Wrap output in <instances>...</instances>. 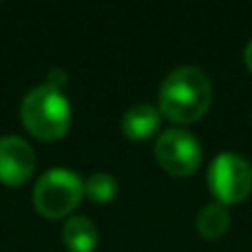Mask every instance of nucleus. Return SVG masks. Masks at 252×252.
Instances as JSON below:
<instances>
[{
    "mask_svg": "<svg viewBox=\"0 0 252 252\" xmlns=\"http://www.w3.org/2000/svg\"><path fill=\"white\" fill-rule=\"evenodd\" d=\"M213 104V82L199 66L170 71L159 87V113L173 124H192Z\"/></svg>",
    "mask_w": 252,
    "mask_h": 252,
    "instance_id": "obj_1",
    "label": "nucleus"
},
{
    "mask_svg": "<svg viewBox=\"0 0 252 252\" xmlns=\"http://www.w3.org/2000/svg\"><path fill=\"white\" fill-rule=\"evenodd\" d=\"M20 120L35 139L58 142L71 126L69 97L47 82L33 87L20 104Z\"/></svg>",
    "mask_w": 252,
    "mask_h": 252,
    "instance_id": "obj_2",
    "label": "nucleus"
},
{
    "mask_svg": "<svg viewBox=\"0 0 252 252\" xmlns=\"http://www.w3.org/2000/svg\"><path fill=\"white\" fill-rule=\"evenodd\" d=\"M84 197V182L69 168H51L33 186V208L44 219L69 217Z\"/></svg>",
    "mask_w": 252,
    "mask_h": 252,
    "instance_id": "obj_3",
    "label": "nucleus"
},
{
    "mask_svg": "<svg viewBox=\"0 0 252 252\" xmlns=\"http://www.w3.org/2000/svg\"><path fill=\"white\" fill-rule=\"evenodd\" d=\"M208 188L221 206L241 204L252 192V166L239 153H219L208 166Z\"/></svg>",
    "mask_w": 252,
    "mask_h": 252,
    "instance_id": "obj_4",
    "label": "nucleus"
},
{
    "mask_svg": "<svg viewBox=\"0 0 252 252\" xmlns=\"http://www.w3.org/2000/svg\"><path fill=\"white\" fill-rule=\"evenodd\" d=\"M199 139L184 128H168L155 142V159L173 177H190L201 166Z\"/></svg>",
    "mask_w": 252,
    "mask_h": 252,
    "instance_id": "obj_5",
    "label": "nucleus"
},
{
    "mask_svg": "<svg viewBox=\"0 0 252 252\" xmlns=\"http://www.w3.org/2000/svg\"><path fill=\"white\" fill-rule=\"evenodd\" d=\"M35 170V153L18 135L0 137V184L22 186Z\"/></svg>",
    "mask_w": 252,
    "mask_h": 252,
    "instance_id": "obj_6",
    "label": "nucleus"
},
{
    "mask_svg": "<svg viewBox=\"0 0 252 252\" xmlns=\"http://www.w3.org/2000/svg\"><path fill=\"white\" fill-rule=\"evenodd\" d=\"M161 113L151 104H135L130 106L122 118V133L130 142H146L159 130Z\"/></svg>",
    "mask_w": 252,
    "mask_h": 252,
    "instance_id": "obj_7",
    "label": "nucleus"
},
{
    "mask_svg": "<svg viewBox=\"0 0 252 252\" xmlns=\"http://www.w3.org/2000/svg\"><path fill=\"white\" fill-rule=\"evenodd\" d=\"M62 241L69 252H95L97 244H100V235L91 219L75 215V217L66 219L64 228H62Z\"/></svg>",
    "mask_w": 252,
    "mask_h": 252,
    "instance_id": "obj_8",
    "label": "nucleus"
},
{
    "mask_svg": "<svg viewBox=\"0 0 252 252\" xmlns=\"http://www.w3.org/2000/svg\"><path fill=\"white\" fill-rule=\"evenodd\" d=\"M197 232H199L204 239H219L228 232L230 228V215H228L226 206L221 204H208L199 210L197 215Z\"/></svg>",
    "mask_w": 252,
    "mask_h": 252,
    "instance_id": "obj_9",
    "label": "nucleus"
},
{
    "mask_svg": "<svg viewBox=\"0 0 252 252\" xmlns=\"http://www.w3.org/2000/svg\"><path fill=\"white\" fill-rule=\"evenodd\" d=\"M118 195V182L111 173H93L84 182V197L95 204H109Z\"/></svg>",
    "mask_w": 252,
    "mask_h": 252,
    "instance_id": "obj_10",
    "label": "nucleus"
},
{
    "mask_svg": "<svg viewBox=\"0 0 252 252\" xmlns=\"http://www.w3.org/2000/svg\"><path fill=\"white\" fill-rule=\"evenodd\" d=\"M66 80H69V75L62 69H51V73H49V78H47V84H51V87H56V89H62L66 84Z\"/></svg>",
    "mask_w": 252,
    "mask_h": 252,
    "instance_id": "obj_11",
    "label": "nucleus"
},
{
    "mask_svg": "<svg viewBox=\"0 0 252 252\" xmlns=\"http://www.w3.org/2000/svg\"><path fill=\"white\" fill-rule=\"evenodd\" d=\"M244 60H246V66H248V71L252 73V40L248 44H246V51H244Z\"/></svg>",
    "mask_w": 252,
    "mask_h": 252,
    "instance_id": "obj_12",
    "label": "nucleus"
}]
</instances>
